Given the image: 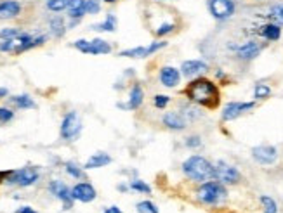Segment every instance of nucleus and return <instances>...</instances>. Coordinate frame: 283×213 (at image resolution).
Returning <instances> with one entry per match:
<instances>
[{"mask_svg":"<svg viewBox=\"0 0 283 213\" xmlns=\"http://www.w3.org/2000/svg\"><path fill=\"white\" fill-rule=\"evenodd\" d=\"M120 57H136V59H141V57H148L146 54V47H132V49H125L118 54Z\"/></svg>","mask_w":283,"mask_h":213,"instance_id":"obj_27","label":"nucleus"},{"mask_svg":"<svg viewBox=\"0 0 283 213\" xmlns=\"http://www.w3.org/2000/svg\"><path fill=\"white\" fill-rule=\"evenodd\" d=\"M209 71V64L203 59H188L181 64V75L186 78H198Z\"/></svg>","mask_w":283,"mask_h":213,"instance_id":"obj_11","label":"nucleus"},{"mask_svg":"<svg viewBox=\"0 0 283 213\" xmlns=\"http://www.w3.org/2000/svg\"><path fill=\"white\" fill-rule=\"evenodd\" d=\"M176 31V23H162L160 26L155 30V35H157L158 38H163L165 35H170Z\"/></svg>","mask_w":283,"mask_h":213,"instance_id":"obj_31","label":"nucleus"},{"mask_svg":"<svg viewBox=\"0 0 283 213\" xmlns=\"http://www.w3.org/2000/svg\"><path fill=\"white\" fill-rule=\"evenodd\" d=\"M92 30H96V31H110V33H113V31L117 30V17H115V14H108L106 19H104L103 23H99V24H94Z\"/></svg>","mask_w":283,"mask_h":213,"instance_id":"obj_25","label":"nucleus"},{"mask_svg":"<svg viewBox=\"0 0 283 213\" xmlns=\"http://www.w3.org/2000/svg\"><path fill=\"white\" fill-rule=\"evenodd\" d=\"M144 101V92H143V87L139 84H134L132 89H130L129 92V101H127L125 104L118 103L117 106L122 107V109H127V111H136L141 107V104H143Z\"/></svg>","mask_w":283,"mask_h":213,"instance_id":"obj_14","label":"nucleus"},{"mask_svg":"<svg viewBox=\"0 0 283 213\" xmlns=\"http://www.w3.org/2000/svg\"><path fill=\"white\" fill-rule=\"evenodd\" d=\"M137 212L139 213H160V210L157 208V205L155 203H151V201H139L137 203Z\"/></svg>","mask_w":283,"mask_h":213,"instance_id":"obj_32","label":"nucleus"},{"mask_svg":"<svg viewBox=\"0 0 283 213\" xmlns=\"http://www.w3.org/2000/svg\"><path fill=\"white\" fill-rule=\"evenodd\" d=\"M16 213H37L33 210V208H30V207H23V208H19Z\"/></svg>","mask_w":283,"mask_h":213,"instance_id":"obj_42","label":"nucleus"},{"mask_svg":"<svg viewBox=\"0 0 283 213\" xmlns=\"http://www.w3.org/2000/svg\"><path fill=\"white\" fill-rule=\"evenodd\" d=\"M230 47L237 52V57L240 61H254L261 54V50H263V45L257 43L256 40H249L242 43V45H230Z\"/></svg>","mask_w":283,"mask_h":213,"instance_id":"obj_10","label":"nucleus"},{"mask_svg":"<svg viewBox=\"0 0 283 213\" xmlns=\"http://www.w3.org/2000/svg\"><path fill=\"white\" fill-rule=\"evenodd\" d=\"M70 0H47V9L52 12H61V10L68 9Z\"/></svg>","mask_w":283,"mask_h":213,"instance_id":"obj_30","label":"nucleus"},{"mask_svg":"<svg viewBox=\"0 0 283 213\" xmlns=\"http://www.w3.org/2000/svg\"><path fill=\"white\" fill-rule=\"evenodd\" d=\"M101 10V3L99 0H85V12L87 14H97Z\"/></svg>","mask_w":283,"mask_h":213,"instance_id":"obj_36","label":"nucleus"},{"mask_svg":"<svg viewBox=\"0 0 283 213\" xmlns=\"http://www.w3.org/2000/svg\"><path fill=\"white\" fill-rule=\"evenodd\" d=\"M129 187L132 191H137V193H144V194H150L151 193V187L148 186L144 180H141V179H132L129 182Z\"/></svg>","mask_w":283,"mask_h":213,"instance_id":"obj_29","label":"nucleus"},{"mask_svg":"<svg viewBox=\"0 0 283 213\" xmlns=\"http://www.w3.org/2000/svg\"><path fill=\"white\" fill-rule=\"evenodd\" d=\"M21 3L17 0H3L0 2V19H12L21 14Z\"/></svg>","mask_w":283,"mask_h":213,"instance_id":"obj_17","label":"nucleus"},{"mask_svg":"<svg viewBox=\"0 0 283 213\" xmlns=\"http://www.w3.org/2000/svg\"><path fill=\"white\" fill-rule=\"evenodd\" d=\"M23 33L24 31L19 30V28H3V30H0V38H2V40H7V38H16Z\"/></svg>","mask_w":283,"mask_h":213,"instance_id":"obj_33","label":"nucleus"},{"mask_svg":"<svg viewBox=\"0 0 283 213\" xmlns=\"http://www.w3.org/2000/svg\"><path fill=\"white\" fill-rule=\"evenodd\" d=\"M49 30H50V33H52L56 38L63 37V35L66 33V24H64L63 17H59V16L52 17V19L49 21Z\"/></svg>","mask_w":283,"mask_h":213,"instance_id":"obj_23","label":"nucleus"},{"mask_svg":"<svg viewBox=\"0 0 283 213\" xmlns=\"http://www.w3.org/2000/svg\"><path fill=\"white\" fill-rule=\"evenodd\" d=\"M259 35L268 42H278L282 38V26H280V24L271 23V21H270V23H266V24H263V26H261Z\"/></svg>","mask_w":283,"mask_h":213,"instance_id":"obj_18","label":"nucleus"},{"mask_svg":"<svg viewBox=\"0 0 283 213\" xmlns=\"http://www.w3.org/2000/svg\"><path fill=\"white\" fill-rule=\"evenodd\" d=\"M214 170H216L214 179L223 182L224 186H235V184H238L242 180V173L238 172V168L230 163H226V161H223V160H219L216 165H214Z\"/></svg>","mask_w":283,"mask_h":213,"instance_id":"obj_5","label":"nucleus"},{"mask_svg":"<svg viewBox=\"0 0 283 213\" xmlns=\"http://www.w3.org/2000/svg\"><path fill=\"white\" fill-rule=\"evenodd\" d=\"M271 97V87L268 84H256L254 87V99L256 101H266Z\"/></svg>","mask_w":283,"mask_h":213,"instance_id":"obj_26","label":"nucleus"},{"mask_svg":"<svg viewBox=\"0 0 283 213\" xmlns=\"http://www.w3.org/2000/svg\"><path fill=\"white\" fill-rule=\"evenodd\" d=\"M110 163H111L110 154L99 151V153H94L92 156L85 161L83 168H87V170H94V168H103V167H106V165H110Z\"/></svg>","mask_w":283,"mask_h":213,"instance_id":"obj_19","label":"nucleus"},{"mask_svg":"<svg viewBox=\"0 0 283 213\" xmlns=\"http://www.w3.org/2000/svg\"><path fill=\"white\" fill-rule=\"evenodd\" d=\"M7 94H9V92H7V89H0V99H2V97H5Z\"/></svg>","mask_w":283,"mask_h":213,"instance_id":"obj_44","label":"nucleus"},{"mask_svg":"<svg viewBox=\"0 0 283 213\" xmlns=\"http://www.w3.org/2000/svg\"><path fill=\"white\" fill-rule=\"evenodd\" d=\"M104 213H123V212L118 207H110V208H106V210H104Z\"/></svg>","mask_w":283,"mask_h":213,"instance_id":"obj_43","label":"nucleus"},{"mask_svg":"<svg viewBox=\"0 0 283 213\" xmlns=\"http://www.w3.org/2000/svg\"><path fill=\"white\" fill-rule=\"evenodd\" d=\"M71 196H73V200L80 201V203H90V201L96 200L97 193H96V189L90 186V184L80 182V184H77L73 189H71Z\"/></svg>","mask_w":283,"mask_h":213,"instance_id":"obj_16","label":"nucleus"},{"mask_svg":"<svg viewBox=\"0 0 283 213\" xmlns=\"http://www.w3.org/2000/svg\"><path fill=\"white\" fill-rule=\"evenodd\" d=\"M85 5V0H70L68 3V10H75V9H80V7Z\"/></svg>","mask_w":283,"mask_h":213,"instance_id":"obj_41","label":"nucleus"},{"mask_svg":"<svg viewBox=\"0 0 283 213\" xmlns=\"http://www.w3.org/2000/svg\"><path fill=\"white\" fill-rule=\"evenodd\" d=\"M183 173L190 180H195V182H207V180L214 179L216 170H214V165L210 163L207 158L193 154V156H190L188 160H184Z\"/></svg>","mask_w":283,"mask_h":213,"instance_id":"obj_2","label":"nucleus"},{"mask_svg":"<svg viewBox=\"0 0 283 213\" xmlns=\"http://www.w3.org/2000/svg\"><path fill=\"white\" fill-rule=\"evenodd\" d=\"M181 113H183V116L186 118L188 121H195L202 116V111L200 107H198V104L195 103L191 104V101L190 103H184L183 106H181Z\"/></svg>","mask_w":283,"mask_h":213,"instance_id":"obj_20","label":"nucleus"},{"mask_svg":"<svg viewBox=\"0 0 283 213\" xmlns=\"http://www.w3.org/2000/svg\"><path fill=\"white\" fill-rule=\"evenodd\" d=\"M49 191L57 198V200L63 201L64 210H70L73 207V196H71V189H68V186L61 180H52L49 184Z\"/></svg>","mask_w":283,"mask_h":213,"instance_id":"obj_12","label":"nucleus"},{"mask_svg":"<svg viewBox=\"0 0 283 213\" xmlns=\"http://www.w3.org/2000/svg\"><path fill=\"white\" fill-rule=\"evenodd\" d=\"M37 180H38V170L35 167L19 168V170H14L7 175V182L12 184V186H19V187L33 186Z\"/></svg>","mask_w":283,"mask_h":213,"instance_id":"obj_7","label":"nucleus"},{"mask_svg":"<svg viewBox=\"0 0 283 213\" xmlns=\"http://www.w3.org/2000/svg\"><path fill=\"white\" fill-rule=\"evenodd\" d=\"M118 189H120V191H127V189H129V187L123 186V184H122V186H118Z\"/></svg>","mask_w":283,"mask_h":213,"instance_id":"obj_45","label":"nucleus"},{"mask_svg":"<svg viewBox=\"0 0 283 213\" xmlns=\"http://www.w3.org/2000/svg\"><path fill=\"white\" fill-rule=\"evenodd\" d=\"M158 78H160V84L167 89H174V87L179 85L181 82V70L174 66H162L160 73H158Z\"/></svg>","mask_w":283,"mask_h":213,"instance_id":"obj_15","label":"nucleus"},{"mask_svg":"<svg viewBox=\"0 0 283 213\" xmlns=\"http://www.w3.org/2000/svg\"><path fill=\"white\" fill-rule=\"evenodd\" d=\"M254 161L259 165H264V167H270V165H275L278 160V149L275 146H256L250 151Z\"/></svg>","mask_w":283,"mask_h":213,"instance_id":"obj_9","label":"nucleus"},{"mask_svg":"<svg viewBox=\"0 0 283 213\" xmlns=\"http://www.w3.org/2000/svg\"><path fill=\"white\" fill-rule=\"evenodd\" d=\"M111 52V45L103 38H94L90 40V52L92 56H99V54H110Z\"/></svg>","mask_w":283,"mask_h":213,"instance_id":"obj_22","label":"nucleus"},{"mask_svg":"<svg viewBox=\"0 0 283 213\" xmlns=\"http://www.w3.org/2000/svg\"><path fill=\"white\" fill-rule=\"evenodd\" d=\"M170 103V97L165 96V94H157V96L153 97V106L157 107V109H165L167 106H169Z\"/></svg>","mask_w":283,"mask_h":213,"instance_id":"obj_34","label":"nucleus"},{"mask_svg":"<svg viewBox=\"0 0 283 213\" xmlns=\"http://www.w3.org/2000/svg\"><path fill=\"white\" fill-rule=\"evenodd\" d=\"M158 2H170V0H158Z\"/></svg>","mask_w":283,"mask_h":213,"instance_id":"obj_47","label":"nucleus"},{"mask_svg":"<svg viewBox=\"0 0 283 213\" xmlns=\"http://www.w3.org/2000/svg\"><path fill=\"white\" fill-rule=\"evenodd\" d=\"M259 201L264 207V213H278V205L271 196H264L263 194V196L259 198Z\"/></svg>","mask_w":283,"mask_h":213,"instance_id":"obj_28","label":"nucleus"},{"mask_svg":"<svg viewBox=\"0 0 283 213\" xmlns=\"http://www.w3.org/2000/svg\"><path fill=\"white\" fill-rule=\"evenodd\" d=\"M167 43H169V42H165V40H155V42H151L150 45L146 47V54H148V56H153L155 52H158V50H162L163 47H167Z\"/></svg>","mask_w":283,"mask_h":213,"instance_id":"obj_35","label":"nucleus"},{"mask_svg":"<svg viewBox=\"0 0 283 213\" xmlns=\"http://www.w3.org/2000/svg\"><path fill=\"white\" fill-rule=\"evenodd\" d=\"M197 198L205 205H221L223 201H226L228 189L219 180H207V182H202V186L198 187Z\"/></svg>","mask_w":283,"mask_h":213,"instance_id":"obj_3","label":"nucleus"},{"mask_svg":"<svg viewBox=\"0 0 283 213\" xmlns=\"http://www.w3.org/2000/svg\"><path fill=\"white\" fill-rule=\"evenodd\" d=\"M254 107H256V101H249V103H237V101H233V103H228L223 107L221 118H223V121H233L237 118H240L242 114L252 111Z\"/></svg>","mask_w":283,"mask_h":213,"instance_id":"obj_8","label":"nucleus"},{"mask_svg":"<svg viewBox=\"0 0 283 213\" xmlns=\"http://www.w3.org/2000/svg\"><path fill=\"white\" fill-rule=\"evenodd\" d=\"M73 47H75V49H78V50H80V52H83V54H89V52H90V42H89V40H83V38H82V40H77V42H75Z\"/></svg>","mask_w":283,"mask_h":213,"instance_id":"obj_39","label":"nucleus"},{"mask_svg":"<svg viewBox=\"0 0 283 213\" xmlns=\"http://www.w3.org/2000/svg\"><path fill=\"white\" fill-rule=\"evenodd\" d=\"M103 2H106V3H115L117 0H103Z\"/></svg>","mask_w":283,"mask_h":213,"instance_id":"obj_46","label":"nucleus"},{"mask_svg":"<svg viewBox=\"0 0 283 213\" xmlns=\"http://www.w3.org/2000/svg\"><path fill=\"white\" fill-rule=\"evenodd\" d=\"M10 103H12L16 107H19V109H33V107L37 106V104H35V101L31 99L30 96H26V94H23V96L10 97Z\"/></svg>","mask_w":283,"mask_h":213,"instance_id":"obj_24","label":"nucleus"},{"mask_svg":"<svg viewBox=\"0 0 283 213\" xmlns=\"http://www.w3.org/2000/svg\"><path fill=\"white\" fill-rule=\"evenodd\" d=\"M257 2H263V0H257Z\"/></svg>","mask_w":283,"mask_h":213,"instance_id":"obj_48","label":"nucleus"},{"mask_svg":"<svg viewBox=\"0 0 283 213\" xmlns=\"http://www.w3.org/2000/svg\"><path fill=\"white\" fill-rule=\"evenodd\" d=\"M184 94H186L188 101L198 104L202 107H207V109H216L221 103V92L219 87L214 84L209 78H193L190 84L184 89Z\"/></svg>","mask_w":283,"mask_h":213,"instance_id":"obj_1","label":"nucleus"},{"mask_svg":"<svg viewBox=\"0 0 283 213\" xmlns=\"http://www.w3.org/2000/svg\"><path fill=\"white\" fill-rule=\"evenodd\" d=\"M14 118V113L7 107H0V123H7Z\"/></svg>","mask_w":283,"mask_h":213,"instance_id":"obj_40","label":"nucleus"},{"mask_svg":"<svg viewBox=\"0 0 283 213\" xmlns=\"http://www.w3.org/2000/svg\"><path fill=\"white\" fill-rule=\"evenodd\" d=\"M82 132V121L77 111H70L64 114L61 121V137L64 140H75Z\"/></svg>","mask_w":283,"mask_h":213,"instance_id":"obj_6","label":"nucleus"},{"mask_svg":"<svg viewBox=\"0 0 283 213\" xmlns=\"http://www.w3.org/2000/svg\"><path fill=\"white\" fill-rule=\"evenodd\" d=\"M266 16L271 23H277L280 24V26H283V2H277L273 3V5H270Z\"/></svg>","mask_w":283,"mask_h":213,"instance_id":"obj_21","label":"nucleus"},{"mask_svg":"<svg viewBox=\"0 0 283 213\" xmlns=\"http://www.w3.org/2000/svg\"><path fill=\"white\" fill-rule=\"evenodd\" d=\"M184 144H186V147H190V149H197V147L202 146V139H200V135H190V137H186Z\"/></svg>","mask_w":283,"mask_h":213,"instance_id":"obj_38","label":"nucleus"},{"mask_svg":"<svg viewBox=\"0 0 283 213\" xmlns=\"http://www.w3.org/2000/svg\"><path fill=\"white\" fill-rule=\"evenodd\" d=\"M64 170L68 172V175L75 177V179H82V177H83V172L77 167V165H73V163H66V165H64Z\"/></svg>","mask_w":283,"mask_h":213,"instance_id":"obj_37","label":"nucleus"},{"mask_svg":"<svg viewBox=\"0 0 283 213\" xmlns=\"http://www.w3.org/2000/svg\"><path fill=\"white\" fill-rule=\"evenodd\" d=\"M207 7L214 19L228 21L237 12V3L235 0H207Z\"/></svg>","mask_w":283,"mask_h":213,"instance_id":"obj_4","label":"nucleus"},{"mask_svg":"<svg viewBox=\"0 0 283 213\" xmlns=\"http://www.w3.org/2000/svg\"><path fill=\"white\" fill-rule=\"evenodd\" d=\"M162 123L165 125L169 130H174V132H183V130L188 127L190 121L183 116L181 111H169V113L163 114Z\"/></svg>","mask_w":283,"mask_h":213,"instance_id":"obj_13","label":"nucleus"}]
</instances>
